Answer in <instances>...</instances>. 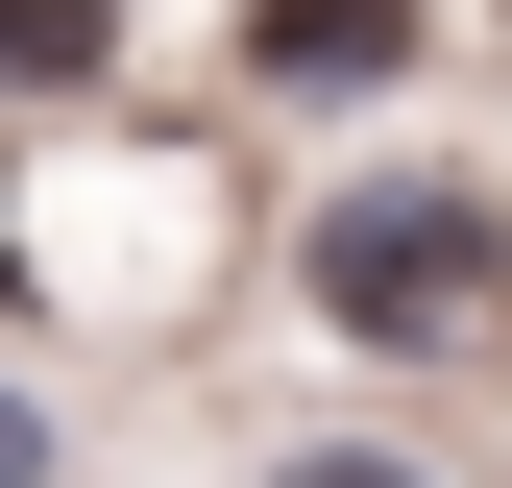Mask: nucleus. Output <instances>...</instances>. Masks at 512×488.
Wrapping results in <instances>:
<instances>
[{
    "label": "nucleus",
    "mask_w": 512,
    "mask_h": 488,
    "mask_svg": "<svg viewBox=\"0 0 512 488\" xmlns=\"http://www.w3.org/2000/svg\"><path fill=\"white\" fill-rule=\"evenodd\" d=\"M269 293H293L342 366H488V342H512V196H488L464 147H342V171L269 220Z\"/></svg>",
    "instance_id": "f257e3e1"
},
{
    "label": "nucleus",
    "mask_w": 512,
    "mask_h": 488,
    "mask_svg": "<svg viewBox=\"0 0 512 488\" xmlns=\"http://www.w3.org/2000/svg\"><path fill=\"white\" fill-rule=\"evenodd\" d=\"M439 0H220V122H415Z\"/></svg>",
    "instance_id": "f03ea898"
},
{
    "label": "nucleus",
    "mask_w": 512,
    "mask_h": 488,
    "mask_svg": "<svg viewBox=\"0 0 512 488\" xmlns=\"http://www.w3.org/2000/svg\"><path fill=\"white\" fill-rule=\"evenodd\" d=\"M244 488H464V464H439V440H269Z\"/></svg>",
    "instance_id": "7ed1b4c3"
},
{
    "label": "nucleus",
    "mask_w": 512,
    "mask_h": 488,
    "mask_svg": "<svg viewBox=\"0 0 512 488\" xmlns=\"http://www.w3.org/2000/svg\"><path fill=\"white\" fill-rule=\"evenodd\" d=\"M0 488H74V415H49L25 366H0Z\"/></svg>",
    "instance_id": "20e7f679"
},
{
    "label": "nucleus",
    "mask_w": 512,
    "mask_h": 488,
    "mask_svg": "<svg viewBox=\"0 0 512 488\" xmlns=\"http://www.w3.org/2000/svg\"><path fill=\"white\" fill-rule=\"evenodd\" d=\"M488 49H512V0H488Z\"/></svg>",
    "instance_id": "39448f33"
}]
</instances>
